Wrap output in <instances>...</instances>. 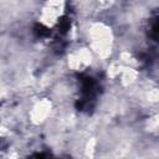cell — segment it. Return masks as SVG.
I'll return each mask as SVG.
<instances>
[{
  "label": "cell",
  "mask_w": 159,
  "mask_h": 159,
  "mask_svg": "<svg viewBox=\"0 0 159 159\" xmlns=\"http://www.w3.org/2000/svg\"><path fill=\"white\" fill-rule=\"evenodd\" d=\"M34 34H35L36 37L45 39V37H50V36L52 35V30L48 29V27H46L45 25L37 22V24H35V26H34Z\"/></svg>",
  "instance_id": "4"
},
{
  "label": "cell",
  "mask_w": 159,
  "mask_h": 159,
  "mask_svg": "<svg viewBox=\"0 0 159 159\" xmlns=\"http://www.w3.org/2000/svg\"><path fill=\"white\" fill-rule=\"evenodd\" d=\"M72 11H68V4H67V12L65 15H62L60 19H58V22L56 25V37H60V39H63L67 32L70 31L71 29V25H72Z\"/></svg>",
  "instance_id": "3"
},
{
  "label": "cell",
  "mask_w": 159,
  "mask_h": 159,
  "mask_svg": "<svg viewBox=\"0 0 159 159\" xmlns=\"http://www.w3.org/2000/svg\"><path fill=\"white\" fill-rule=\"evenodd\" d=\"M31 157H39V158H43V157H50L48 153H34L31 154Z\"/></svg>",
  "instance_id": "5"
},
{
  "label": "cell",
  "mask_w": 159,
  "mask_h": 159,
  "mask_svg": "<svg viewBox=\"0 0 159 159\" xmlns=\"http://www.w3.org/2000/svg\"><path fill=\"white\" fill-rule=\"evenodd\" d=\"M145 32H147V37L150 41L159 45V9L155 10L152 14L150 19L148 20Z\"/></svg>",
  "instance_id": "2"
},
{
  "label": "cell",
  "mask_w": 159,
  "mask_h": 159,
  "mask_svg": "<svg viewBox=\"0 0 159 159\" xmlns=\"http://www.w3.org/2000/svg\"><path fill=\"white\" fill-rule=\"evenodd\" d=\"M77 80L80 83V97L75 102V107L78 112L91 113L96 104L97 97L101 93L99 81L89 73H77Z\"/></svg>",
  "instance_id": "1"
}]
</instances>
